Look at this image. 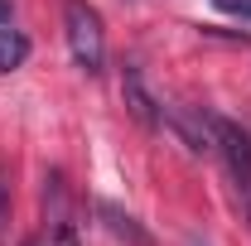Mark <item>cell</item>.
<instances>
[{"label":"cell","instance_id":"obj_1","mask_svg":"<svg viewBox=\"0 0 251 246\" xmlns=\"http://www.w3.org/2000/svg\"><path fill=\"white\" fill-rule=\"evenodd\" d=\"M63 29H68V49L73 63L97 77L106 68V34H101V15H97L87 0H63Z\"/></svg>","mask_w":251,"mask_h":246},{"label":"cell","instance_id":"obj_2","mask_svg":"<svg viewBox=\"0 0 251 246\" xmlns=\"http://www.w3.org/2000/svg\"><path fill=\"white\" fill-rule=\"evenodd\" d=\"M208 125H213V150L227 159L232 179H237V184L251 193V135H247L237 121H227V116H213V111H208Z\"/></svg>","mask_w":251,"mask_h":246},{"label":"cell","instance_id":"obj_3","mask_svg":"<svg viewBox=\"0 0 251 246\" xmlns=\"http://www.w3.org/2000/svg\"><path fill=\"white\" fill-rule=\"evenodd\" d=\"M121 101L145 130H159L164 125V106L155 101V92H150V82H145L140 68H121Z\"/></svg>","mask_w":251,"mask_h":246},{"label":"cell","instance_id":"obj_4","mask_svg":"<svg viewBox=\"0 0 251 246\" xmlns=\"http://www.w3.org/2000/svg\"><path fill=\"white\" fill-rule=\"evenodd\" d=\"M92 208H97L101 227H106V232H111L116 242H126V246H155V237H150V232H145V227H140L135 217L126 213L121 203H111V198H97Z\"/></svg>","mask_w":251,"mask_h":246},{"label":"cell","instance_id":"obj_5","mask_svg":"<svg viewBox=\"0 0 251 246\" xmlns=\"http://www.w3.org/2000/svg\"><path fill=\"white\" fill-rule=\"evenodd\" d=\"M164 125H169V130H179V135H184V145L193 154H208L213 150V125H208V111H164Z\"/></svg>","mask_w":251,"mask_h":246},{"label":"cell","instance_id":"obj_6","mask_svg":"<svg viewBox=\"0 0 251 246\" xmlns=\"http://www.w3.org/2000/svg\"><path fill=\"white\" fill-rule=\"evenodd\" d=\"M25 58H29V39L20 29H10V25H0V77L25 68Z\"/></svg>","mask_w":251,"mask_h":246},{"label":"cell","instance_id":"obj_7","mask_svg":"<svg viewBox=\"0 0 251 246\" xmlns=\"http://www.w3.org/2000/svg\"><path fill=\"white\" fill-rule=\"evenodd\" d=\"M44 246H82L77 242V222L68 213H58V217H49V242Z\"/></svg>","mask_w":251,"mask_h":246},{"label":"cell","instance_id":"obj_8","mask_svg":"<svg viewBox=\"0 0 251 246\" xmlns=\"http://www.w3.org/2000/svg\"><path fill=\"white\" fill-rule=\"evenodd\" d=\"M222 15H232V20H251V0H213Z\"/></svg>","mask_w":251,"mask_h":246},{"label":"cell","instance_id":"obj_9","mask_svg":"<svg viewBox=\"0 0 251 246\" xmlns=\"http://www.w3.org/2000/svg\"><path fill=\"white\" fill-rule=\"evenodd\" d=\"M5 222H10V184L0 174V237H5Z\"/></svg>","mask_w":251,"mask_h":246},{"label":"cell","instance_id":"obj_10","mask_svg":"<svg viewBox=\"0 0 251 246\" xmlns=\"http://www.w3.org/2000/svg\"><path fill=\"white\" fill-rule=\"evenodd\" d=\"M10 15H15V5H10V0H0V25H10Z\"/></svg>","mask_w":251,"mask_h":246},{"label":"cell","instance_id":"obj_11","mask_svg":"<svg viewBox=\"0 0 251 246\" xmlns=\"http://www.w3.org/2000/svg\"><path fill=\"white\" fill-rule=\"evenodd\" d=\"M193 246H203V242H193Z\"/></svg>","mask_w":251,"mask_h":246}]
</instances>
